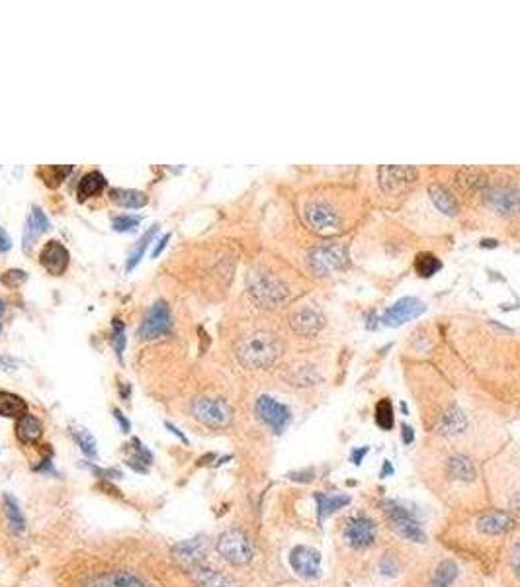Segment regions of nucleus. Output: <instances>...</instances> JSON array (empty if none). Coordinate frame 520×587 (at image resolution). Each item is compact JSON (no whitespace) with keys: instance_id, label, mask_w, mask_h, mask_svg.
<instances>
[{"instance_id":"1","label":"nucleus","mask_w":520,"mask_h":587,"mask_svg":"<svg viewBox=\"0 0 520 587\" xmlns=\"http://www.w3.org/2000/svg\"><path fill=\"white\" fill-rule=\"evenodd\" d=\"M237 359L245 369H268L282 352L276 335L268 331H255L237 343Z\"/></svg>"},{"instance_id":"2","label":"nucleus","mask_w":520,"mask_h":587,"mask_svg":"<svg viewBox=\"0 0 520 587\" xmlns=\"http://www.w3.org/2000/svg\"><path fill=\"white\" fill-rule=\"evenodd\" d=\"M248 292L256 304H260L262 308H276V306L284 304L288 298V286L280 278H276L274 274H268V272L251 274Z\"/></svg>"},{"instance_id":"3","label":"nucleus","mask_w":520,"mask_h":587,"mask_svg":"<svg viewBox=\"0 0 520 587\" xmlns=\"http://www.w3.org/2000/svg\"><path fill=\"white\" fill-rule=\"evenodd\" d=\"M383 507V513H385V519H387V523H389V527L399 535V537L407 538V540H411V542H424L426 540V535H424V530H422V525L419 519L413 515L409 509H405L403 505H399V503H395V501H383L382 503Z\"/></svg>"},{"instance_id":"4","label":"nucleus","mask_w":520,"mask_h":587,"mask_svg":"<svg viewBox=\"0 0 520 587\" xmlns=\"http://www.w3.org/2000/svg\"><path fill=\"white\" fill-rule=\"evenodd\" d=\"M216 547L219 556L233 566H245L253 560V554H255L251 538L239 528H229L223 535H219Z\"/></svg>"},{"instance_id":"5","label":"nucleus","mask_w":520,"mask_h":587,"mask_svg":"<svg viewBox=\"0 0 520 587\" xmlns=\"http://www.w3.org/2000/svg\"><path fill=\"white\" fill-rule=\"evenodd\" d=\"M192 415L209 429H225L233 421V409L223 399L202 396L192 401Z\"/></svg>"},{"instance_id":"6","label":"nucleus","mask_w":520,"mask_h":587,"mask_svg":"<svg viewBox=\"0 0 520 587\" xmlns=\"http://www.w3.org/2000/svg\"><path fill=\"white\" fill-rule=\"evenodd\" d=\"M307 265L313 274L317 276H327L334 270L344 269L348 265V249L344 243H334V245H323L309 253Z\"/></svg>"},{"instance_id":"7","label":"nucleus","mask_w":520,"mask_h":587,"mask_svg":"<svg viewBox=\"0 0 520 587\" xmlns=\"http://www.w3.org/2000/svg\"><path fill=\"white\" fill-rule=\"evenodd\" d=\"M170 333V309L165 299H157L147 309L145 318L138 329V339L141 341H153Z\"/></svg>"},{"instance_id":"8","label":"nucleus","mask_w":520,"mask_h":587,"mask_svg":"<svg viewBox=\"0 0 520 587\" xmlns=\"http://www.w3.org/2000/svg\"><path fill=\"white\" fill-rule=\"evenodd\" d=\"M256 415L258 419L268 425V427L274 431L276 435H282L288 425L292 423V411L288 406L280 403L278 399L270 398V396H260L256 399Z\"/></svg>"},{"instance_id":"9","label":"nucleus","mask_w":520,"mask_h":587,"mask_svg":"<svg viewBox=\"0 0 520 587\" xmlns=\"http://www.w3.org/2000/svg\"><path fill=\"white\" fill-rule=\"evenodd\" d=\"M305 221L317 229L319 233H331L334 229H339L341 225V216L331 202L327 200H311L305 206Z\"/></svg>"},{"instance_id":"10","label":"nucleus","mask_w":520,"mask_h":587,"mask_svg":"<svg viewBox=\"0 0 520 587\" xmlns=\"http://www.w3.org/2000/svg\"><path fill=\"white\" fill-rule=\"evenodd\" d=\"M376 537H378L376 523H373L372 519L364 517V515L350 519V521L346 523V528H344V538H346V542L352 548H356V550L372 547L373 542H376Z\"/></svg>"},{"instance_id":"11","label":"nucleus","mask_w":520,"mask_h":587,"mask_svg":"<svg viewBox=\"0 0 520 587\" xmlns=\"http://www.w3.org/2000/svg\"><path fill=\"white\" fill-rule=\"evenodd\" d=\"M424 309L426 306L419 298H401L383 311L382 321L389 327H399L405 321L419 318Z\"/></svg>"},{"instance_id":"12","label":"nucleus","mask_w":520,"mask_h":587,"mask_svg":"<svg viewBox=\"0 0 520 587\" xmlns=\"http://www.w3.org/2000/svg\"><path fill=\"white\" fill-rule=\"evenodd\" d=\"M290 323H292V329L297 335L313 337L325 325L323 311L317 308L315 304H307L304 308L295 309L294 313H292V321Z\"/></svg>"},{"instance_id":"13","label":"nucleus","mask_w":520,"mask_h":587,"mask_svg":"<svg viewBox=\"0 0 520 587\" xmlns=\"http://www.w3.org/2000/svg\"><path fill=\"white\" fill-rule=\"evenodd\" d=\"M290 566L305 579L321 576V554L311 547H295L290 552Z\"/></svg>"},{"instance_id":"14","label":"nucleus","mask_w":520,"mask_h":587,"mask_svg":"<svg viewBox=\"0 0 520 587\" xmlns=\"http://www.w3.org/2000/svg\"><path fill=\"white\" fill-rule=\"evenodd\" d=\"M70 255L67 247L57 239L47 241L40 253V265L50 272L51 276H61L69 269Z\"/></svg>"},{"instance_id":"15","label":"nucleus","mask_w":520,"mask_h":587,"mask_svg":"<svg viewBox=\"0 0 520 587\" xmlns=\"http://www.w3.org/2000/svg\"><path fill=\"white\" fill-rule=\"evenodd\" d=\"M170 552H172L174 560H178L182 566H200V564H204V560L207 556V540L204 537L182 540V542H178L170 548Z\"/></svg>"},{"instance_id":"16","label":"nucleus","mask_w":520,"mask_h":587,"mask_svg":"<svg viewBox=\"0 0 520 587\" xmlns=\"http://www.w3.org/2000/svg\"><path fill=\"white\" fill-rule=\"evenodd\" d=\"M415 180H417V169L415 167H380L378 169L380 188L387 194L409 186Z\"/></svg>"},{"instance_id":"17","label":"nucleus","mask_w":520,"mask_h":587,"mask_svg":"<svg viewBox=\"0 0 520 587\" xmlns=\"http://www.w3.org/2000/svg\"><path fill=\"white\" fill-rule=\"evenodd\" d=\"M485 202L500 216H514L517 211H520V194L510 186H493V188H489Z\"/></svg>"},{"instance_id":"18","label":"nucleus","mask_w":520,"mask_h":587,"mask_svg":"<svg viewBox=\"0 0 520 587\" xmlns=\"http://www.w3.org/2000/svg\"><path fill=\"white\" fill-rule=\"evenodd\" d=\"M51 229L50 218L45 216V211L40 206H31V211L28 219H26V228H24V235H22V249L24 253H30L31 247L36 245V241L40 239L45 231Z\"/></svg>"},{"instance_id":"19","label":"nucleus","mask_w":520,"mask_h":587,"mask_svg":"<svg viewBox=\"0 0 520 587\" xmlns=\"http://www.w3.org/2000/svg\"><path fill=\"white\" fill-rule=\"evenodd\" d=\"M514 527H517L514 517L505 511H491V513L481 515L477 521V528L483 535H505Z\"/></svg>"},{"instance_id":"20","label":"nucleus","mask_w":520,"mask_h":587,"mask_svg":"<svg viewBox=\"0 0 520 587\" xmlns=\"http://www.w3.org/2000/svg\"><path fill=\"white\" fill-rule=\"evenodd\" d=\"M190 576L196 581L198 587H239L231 577L223 576L221 572H216L204 564L190 567Z\"/></svg>"},{"instance_id":"21","label":"nucleus","mask_w":520,"mask_h":587,"mask_svg":"<svg viewBox=\"0 0 520 587\" xmlns=\"http://www.w3.org/2000/svg\"><path fill=\"white\" fill-rule=\"evenodd\" d=\"M429 196H431L432 204L440 209L442 214H446V216H456V214H458L460 204H458L456 196H454V194H452L450 190L446 188V186H442V184H436V182H434V184L429 186Z\"/></svg>"},{"instance_id":"22","label":"nucleus","mask_w":520,"mask_h":587,"mask_svg":"<svg viewBox=\"0 0 520 587\" xmlns=\"http://www.w3.org/2000/svg\"><path fill=\"white\" fill-rule=\"evenodd\" d=\"M41 435H43V427H41L40 419L36 417V415L26 413V415H22L18 419V423H16V437H18L20 443L34 445V443L40 440Z\"/></svg>"},{"instance_id":"23","label":"nucleus","mask_w":520,"mask_h":587,"mask_svg":"<svg viewBox=\"0 0 520 587\" xmlns=\"http://www.w3.org/2000/svg\"><path fill=\"white\" fill-rule=\"evenodd\" d=\"M128 450L131 452L126 460L131 470H135L139 474H147L149 466L153 464V454L149 452L147 448L143 447V443L139 438H131V443L128 445Z\"/></svg>"},{"instance_id":"24","label":"nucleus","mask_w":520,"mask_h":587,"mask_svg":"<svg viewBox=\"0 0 520 587\" xmlns=\"http://www.w3.org/2000/svg\"><path fill=\"white\" fill-rule=\"evenodd\" d=\"M106 184H108V180H106V177H104L102 172H98V170L87 172V174L80 179L79 188H77V196H79L80 202L94 198V196H98V194L104 192Z\"/></svg>"},{"instance_id":"25","label":"nucleus","mask_w":520,"mask_h":587,"mask_svg":"<svg viewBox=\"0 0 520 587\" xmlns=\"http://www.w3.org/2000/svg\"><path fill=\"white\" fill-rule=\"evenodd\" d=\"M315 503H317V517L319 521H325L329 515H333L334 511L339 509L346 507L350 503V498L348 496H343V493H315Z\"/></svg>"},{"instance_id":"26","label":"nucleus","mask_w":520,"mask_h":587,"mask_svg":"<svg viewBox=\"0 0 520 587\" xmlns=\"http://www.w3.org/2000/svg\"><path fill=\"white\" fill-rule=\"evenodd\" d=\"M110 198H112L114 204L129 209L143 208V206H147L149 202L145 192H139V190L131 188H112L110 190Z\"/></svg>"},{"instance_id":"27","label":"nucleus","mask_w":520,"mask_h":587,"mask_svg":"<svg viewBox=\"0 0 520 587\" xmlns=\"http://www.w3.org/2000/svg\"><path fill=\"white\" fill-rule=\"evenodd\" d=\"M92 587H151L147 581H143L141 577L131 574V572H114L106 577H100L96 581H92Z\"/></svg>"},{"instance_id":"28","label":"nucleus","mask_w":520,"mask_h":587,"mask_svg":"<svg viewBox=\"0 0 520 587\" xmlns=\"http://www.w3.org/2000/svg\"><path fill=\"white\" fill-rule=\"evenodd\" d=\"M28 413V403L26 399L20 398L18 394L4 392L0 389V415L8 419H20Z\"/></svg>"},{"instance_id":"29","label":"nucleus","mask_w":520,"mask_h":587,"mask_svg":"<svg viewBox=\"0 0 520 587\" xmlns=\"http://www.w3.org/2000/svg\"><path fill=\"white\" fill-rule=\"evenodd\" d=\"M446 472L452 480H460V482H473L477 478V472H475V466L468 456H452L448 460V466H446Z\"/></svg>"},{"instance_id":"30","label":"nucleus","mask_w":520,"mask_h":587,"mask_svg":"<svg viewBox=\"0 0 520 587\" xmlns=\"http://www.w3.org/2000/svg\"><path fill=\"white\" fill-rule=\"evenodd\" d=\"M468 427V419L466 415L461 413L458 408H448L444 411V415L440 417V425H438V431L442 435H458L461 433L463 429Z\"/></svg>"},{"instance_id":"31","label":"nucleus","mask_w":520,"mask_h":587,"mask_svg":"<svg viewBox=\"0 0 520 587\" xmlns=\"http://www.w3.org/2000/svg\"><path fill=\"white\" fill-rule=\"evenodd\" d=\"M2 507H4V513H6V517H8L10 527L14 528L16 533H24V528H26V517H24L20 503L16 501V498H12L10 493H4V498H2Z\"/></svg>"},{"instance_id":"32","label":"nucleus","mask_w":520,"mask_h":587,"mask_svg":"<svg viewBox=\"0 0 520 587\" xmlns=\"http://www.w3.org/2000/svg\"><path fill=\"white\" fill-rule=\"evenodd\" d=\"M442 269V260L432 253H419L415 259V270L421 278H431Z\"/></svg>"},{"instance_id":"33","label":"nucleus","mask_w":520,"mask_h":587,"mask_svg":"<svg viewBox=\"0 0 520 587\" xmlns=\"http://www.w3.org/2000/svg\"><path fill=\"white\" fill-rule=\"evenodd\" d=\"M458 577V566L452 560H444L436 566V572L432 576V587H450Z\"/></svg>"},{"instance_id":"34","label":"nucleus","mask_w":520,"mask_h":587,"mask_svg":"<svg viewBox=\"0 0 520 587\" xmlns=\"http://www.w3.org/2000/svg\"><path fill=\"white\" fill-rule=\"evenodd\" d=\"M157 233H158V225H153V228L149 229L147 233H145V235L141 237V241L138 243V247H135V249L129 253L128 262H126V270H128V272H131V270L138 267L139 260L143 259V253H145V249H147L149 245H151V241L155 239V235H157Z\"/></svg>"},{"instance_id":"35","label":"nucleus","mask_w":520,"mask_h":587,"mask_svg":"<svg viewBox=\"0 0 520 587\" xmlns=\"http://www.w3.org/2000/svg\"><path fill=\"white\" fill-rule=\"evenodd\" d=\"M73 438L77 440V445L80 447V450L87 454L92 460L98 458V450H96V438L92 437L89 429L84 427H73Z\"/></svg>"},{"instance_id":"36","label":"nucleus","mask_w":520,"mask_h":587,"mask_svg":"<svg viewBox=\"0 0 520 587\" xmlns=\"http://www.w3.org/2000/svg\"><path fill=\"white\" fill-rule=\"evenodd\" d=\"M458 182L466 190H481L487 186V177L480 169H461L458 172Z\"/></svg>"},{"instance_id":"37","label":"nucleus","mask_w":520,"mask_h":587,"mask_svg":"<svg viewBox=\"0 0 520 587\" xmlns=\"http://www.w3.org/2000/svg\"><path fill=\"white\" fill-rule=\"evenodd\" d=\"M376 423L383 429V431H392L393 423H395V411H393L392 401L387 398H383L378 401L376 406Z\"/></svg>"},{"instance_id":"38","label":"nucleus","mask_w":520,"mask_h":587,"mask_svg":"<svg viewBox=\"0 0 520 587\" xmlns=\"http://www.w3.org/2000/svg\"><path fill=\"white\" fill-rule=\"evenodd\" d=\"M288 380L294 384V386H313L319 382V374L313 366H299V369H294V372L288 376Z\"/></svg>"},{"instance_id":"39","label":"nucleus","mask_w":520,"mask_h":587,"mask_svg":"<svg viewBox=\"0 0 520 587\" xmlns=\"http://www.w3.org/2000/svg\"><path fill=\"white\" fill-rule=\"evenodd\" d=\"M110 343H112V347H114V350H116V357H118L119 360H121V357H124V350H126V325H124V321L121 319H114V323H112V337H110Z\"/></svg>"},{"instance_id":"40","label":"nucleus","mask_w":520,"mask_h":587,"mask_svg":"<svg viewBox=\"0 0 520 587\" xmlns=\"http://www.w3.org/2000/svg\"><path fill=\"white\" fill-rule=\"evenodd\" d=\"M70 170H73V167H47V169L43 170L45 172L43 182L47 186H51V188H55V186H59L61 182L67 179V174H69Z\"/></svg>"},{"instance_id":"41","label":"nucleus","mask_w":520,"mask_h":587,"mask_svg":"<svg viewBox=\"0 0 520 587\" xmlns=\"http://www.w3.org/2000/svg\"><path fill=\"white\" fill-rule=\"evenodd\" d=\"M139 223H141V218H139V216H128V214L116 216V218L112 219V228H114V231H118V233L131 231V229L138 228Z\"/></svg>"},{"instance_id":"42","label":"nucleus","mask_w":520,"mask_h":587,"mask_svg":"<svg viewBox=\"0 0 520 587\" xmlns=\"http://www.w3.org/2000/svg\"><path fill=\"white\" fill-rule=\"evenodd\" d=\"M26 280H28V274L20 269L6 270V272L0 276V282H2L4 286H8V288H18V286H22Z\"/></svg>"},{"instance_id":"43","label":"nucleus","mask_w":520,"mask_h":587,"mask_svg":"<svg viewBox=\"0 0 520 587\" xmlns=\"http://www.w3.org/2000/svg\"><path fill=\"white\" fill-rule=\"evenodd\" d=\"M87 466H89L90 470H92V472H94V474H96V476H98V478H102V480L124 478V474H121L119 470H116V468H98V466H94V464H87Z\"/></svg>"},{"instance_id":"44","label":"nucleus","mask_w":520,"mask_h":587,"mask_svg":"<svg viewBox=\"0 0 520 587\" xmlns=\"http://www.w3.org/2000/svg\"><path fill=\"white\" fill-rule=\"evenodd\" d=\"M22 362L14 357H8V355H0V370L4 372H10V370H16L20 366Z\"/></svg>"},{"instance_id":"45","label":"nucleus","mask_w":520,"mask_h":587,"mask_svg":"<svg viewBox=\"0 0 520 587\" xmlns=\"http://www.w3.org/2000/svg\"><path fill=\"white\" fill-rule=\"evenodd\" d=\"M510 567L517 574V577H520V544H517L510 552Z\"/></svg>"},{"instance_id":"46","label":"nucleus","mask_w":520,"mask_h":587,"mask_svg":"<svg viewBox=\"0 0 520 587\" xmlns=\"http://www.w3.org/2000/svg\"><path fill=\"white\" fill-rule=\"evenodd\" d=\"M380 570H382L385 576H395V572H397V566H395V562H393L392 558L385 556L380 562Z\"/></svg>"},{"instance_id":"47","label":"nucleus","mask_w":520,"mask_h":587,"mask_svg":"<svg viewBox=\"0 0 520 587\" xmlns=\"http://www.w3.org/2000/svg\"><path fill=\"white\" fill-rule=\"evenodd\" d=\"M34 472H41V474H51V476H57V472H55V468H53V464H51L50 458L41 460L40 466H34Z\"/></svg>"},{"instance_id":"48","label":"nucleus","mask_w":520,"mask_h":587,"mask_svg":"<svg viewBox=\"0 0 520 587\" xmlns=\"http://www.w3.org/2000/svg\"><path fill=\"white\" fill-rule=\"evenodd\" d=\"M114 417H116V421L119 423V427H121L124 433H129V431H131V423H129L128 417H126L119 409H114Z\"/></svg>"},{"instance_id":"49","label":"nucleus","mask_w":520,"mask_h":587,"mask_svg":"<svg viewBox=\"0 0 520 587\" xmlns=\"http://www.w3.org/2000/svg\"><path fill=\"white\" fill-rule=\"evenodd\" d=\"M12 243H10V237H8V233L2 229V225H0V253H6V251H10Z\"/></svg>"},{"instance_id":"50","label":"nucleus","mask_w":520,"mask_h":587,"mask_svg":"<svg viewBox=\"0 0 520 587\" xmlns=\"http://www.w3.org/2000/svg\"><path fill=\"white\" fill-rule=\"evenodd\" d=\"M168 241H170V233H167V235H163V237H161V239H158L157 247H155V251H153V259H157L158 255H161V253H163V249H165V247H167V243H168Z\"/></svg>"},{"instance_id":"51","label":"nucleus","mask_w":520,"mask_h":587,"mask_svg":"<svg viewBox=\"0 0 520 587\" xmlns=\"http://www.w3.org/2000/svg\"><path fill=\"white\" fill-rule=\"evenodd\" d=\"M401 435L405 445H411L413 440H415V433H413V427H409V425H401Z\"/></svg>"},{"instance_id":"52","label":"nucleus","mask_w":520,"mask_h":587,"mask_svg":"<svg viewBox=\"0 0 520 587\" xmlns=\"http://www.w3.org/2000/svg\"><path fill=\"white\" fill-rule=\"evenodd\" d=\"M366 454H368V448H366V447L358 448V450H354V452H352V462H354V464H360V460H362V458L366 456Z\"/></svg>"},{"instance_id":"53","label":"nucleus","mask_w":520,"mask_h":587,"mask_svg":"<svg viewBox=\"0 0 520 587\" xmlns=\"http://www.w3.org/2000/svg\"><path fill=\"white\" fill-rule=\"evenodd\" d=\"M165 425H167V429H168V431H170V433H172V435H177V437L180 438L182 443H186V445H188L186 435H182V433H180V431H178V429L174 427V425H170V423H165Z\"/></svg>"},{"instance_id":"54","label":"nucleus","mask_w":520,"mask_h":587,"mask_svg":"<svg viewBox=\"0 0 520 587\" xmlns=\"http://www.w3.org/2000/svg\"><path fill=\"white\" fill-rule=\"evenodd\" d=\"M499 243L495 239H483L481 241V247H497Z\"/></svg>"},{"instance_id":"55","label":"nucleus","mask_w":520,"mask_h":587,"mask_svg":"<svg viewBox=\"0 0 520 587\" xmlns=\"http://www.w3.org/2000/svg\"><path fill=\"white\" fill-rule=\"evenodd\" d=\"M393 470H392V466H389V462H385V466H383V472H382V476H387V474H392Z\"/></svg>"},{"instance_id":"56","label":"nucleus","mask_w":520,"mask_h":587,"mask_svg":"<svg viewBox=\"0 0 520 587\" xmlns=\"http://www.w3.org/2000/svg\"><path fill=\"white\" fill-rule=\"evenodd\" d=\"M121 396L128 399L129 398V384H126V386H121Z\"/></svg>"},{"instance_id":"57","label":"nucleus","mask_w":520,"mask_h":587,"mask_svg":"<svg viewBox=\"0 0 520 587\" xmlns=\"http://www.w3.org/2000/svg\"><path fill=\"white\" fill-rule=\"evenodd\" d=\"M4 309H6V304H4V299H0V315L4 313Z\"/></svg>"},{"instance_id":"58","label":"nucleus","mask_w":520,"mask_h":587,"mask_svg":"<svg viewBox=\"0 0 520 587\" xmlns=\"http://www.w3.org/2000/svg\"><path fill=\"white\" fill-rule=\"evenodd\" d=\"M0 331H2V325H0Z\"/></svg>"}]
</instances>
